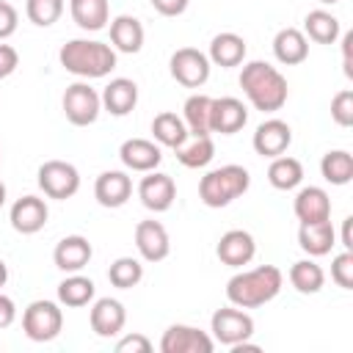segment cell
Segmentation results:
<instances>
[{"instance_id":"cell-34","label":"cell","mask_w":353,"mask_h":353,"mask_svg":"<svg viewBox=\"0 0 353 353\" xmlns=\"http://www.w3.org/2000/svg\"><path fill=\"white\" fill-rule=\"evenodd\" d=\"M152 135L160 146H168V149H176L185 138H188V127L182 121V116L171 113V110H163L152 119Z\"/></svg>"},{"instance_id":"cell-29","label":"cell","mask_w":353,"mask_h":353,"mask_svg":"<svg viewBox=\"0 0 353 353\" xmlns=\"http://www.w3.org/2000/svg\"><path fill=\"white\" fill-rule=\"evenodd\" d=\"M339 33H342L339 19L325 8H314L303 19V36L317 41V44H336Z\"/></svg>"},{"instance_id":"cell-49","label":"cell","mask_w":353,"mask_h":353,"mask_svg":"<svg viewBox=\"0 0 353 353\" xmlns=\"http://www.w3.org/2000/svg\"><path fill=\"white\" fill-rule=\"evenodd\" d=\"M317 3H323V6H334V3H339V0H317Z\"/></svg>"},{"instance_id":"cell-50","label":"cell","mask_w":353,"mask_h":353,"mask_svg":"<svg viewBox=\"0 0 353 353\" xmlns=\"http://www.w3.org/2000/svg\"><path fill=\"white\" fill-rule=\"evenodd\" d=\"M0 157H3V154H0Z\"/></svg>"},{"instance_id":"cell-44","label":"cell","mask_w":353,"mask_h":353,"mask_svg":"<svg viewBox=\"0 0 353 353\" xmlns=\"http://www.w3.org/2000/svg\"><path fill=\"white\" fill-rule=\"evenodd\" d=\"M14 320H17V306H14V301L0 292V328H8Z\"/></svg>"},{"instance_id":"cell-35","label":"cell","mask_w":353,"mask_h":353,"mask_svg":"<svg viewBox=\"0 0 353 353\" xmlns=\"http://www.w3.org/2000/svg\"><path fill=\"white\" fill-rule=\"evenodd\" d=\"M320 174L331 185H347L353 179V154L345 149H331L320 160Z\"/></svg>"},{"instance_id":"cell-30","label":"cell","mask_w":353,"mask_h":353,"mask_svg":"<svg viewBox=\"0 0 353 353\" xmlns=\"http://www.w3.org/2000/svg\"><path fill=\"white\" fill-rule=\"evenodd\" d=\"M97 295V287L88 276H80V273H69L61 284H58V303L61 306H69V309H80V306H88Z\"/></svg>"},{"instance_id":"cell-3","label":"cell","mask_w":353,"mask_h":353,"mask_svg":"<svg viewBox=\"0 0 353 353\" xmlns=\"http://www.w3.org/2000/svg\"><path fill=\"white\" fill-rule=\"evenodd\" d=\"M58 61L69 74L97 80L116 69V50L97 39H72L58 50Z\"/></svg>"},{"instance_id":"cell-7","label":"cell","mask_w":353,"mask_h":353,"mask_svg":"<svg viewBox=\"0 0 353 353\" xmlns=\"http://www.w3.org/2000/svg\"><path fill=\"white\" fill-rule=\"evenodd\" d=\"M210 331H212V339L218 345L234 347V345L251 339V334H254V317L245 309L229 303L223 309H215V314L210 320Z\"/></svg>"},{"instance_id":"cell-36","label":"cell","mask_w":353,"mask_h":353,"mask_svg":"<svg viewBox=\"0 0 353 353\" xmlns=\"http://www.w3.org/2000/svg\"><path fill=\"white\" fill-rule=\"evenodd\" d=\"M108 279H110V284L119 287V290H132V287H138L141 279H143V265H141V259H135V256H119V259L110 262Z\"/></svg>"},{"instance_id":"cell-47","label":"cell","mask_w":353,"mask_h":353,"mask_svg":"<svg viewBox=\"0 0 353 353\" xmlns=\"http://www.w3.org/2000/svg\"><path fill=\"white\" fill-rule=\"evenodd\" d=\"M6 281H8V265L0 259V290L6 287Z\"/></svg>"},{"instance_id":"cell-8","label":"cell","mask_w":353,"mask_h":353,"mask_svg":"<svg viewBox=\"0 0 353 353\" xmlns=\"http://www.w3.org/2000/svg\"><path fill=\"white\" fill-rule=\"evenodd\" d=\"M39 188L47 199L66 201L80 190V171L66 160H47L39 165Z\"/></svg>"},{"instance_id":"cell-19","label":"cell","mask_w":353,"mask_h":353,"mask_svg":"<svg viewBox=\"0 0 353 353\" xmlns=\"http://www.w3.org/2000/svg\"><path fill=\"white\" fill-rule=\"evenodd\" d=\"M94 256V248L88 243V237L83 234H66L58 240L55 251H52V262L58 270L63 273H80Z\"/></svg>"},{"instance_id":"cell-10","label":"cell","mask_w":353,"mask_h":353,"mask_svg":"<svg viewBox=\"0 0 353 353\" xmlns=\"http://www.w3.org/2000/svg\"><path fill=\"white\" fill-rule=\"evenodd\" d=\"M160 350L163 353H212L215 350V339L196 328V325H185V323H174L163 331L160 339Z\"/></svg>"},{"instance_id":"cell-38","label":"cell","mask_w":353,"mask_h":353,"mask_svg":"<svg viewBox=\"0 0 353 353\" xmlns=\"http://www.w3.org/2000/svg\"><path fill=\"white\" fill-rule=\"evenodd\" d=\"M331 279L342 290H353V251H342L331 259Z\"/></svg>"},{"instance_id":"cell-14","label":"cell","mask_w":353,"mask_h":353,"mask_svg":"<svg viewBox=\"0 0 353 353\" xmlns=\"http://www.w3.org/2000/svg\"><path fill=\"white\" fill-rule=\"evenodd\" d=\"M215 254H218V259H221L223 265H229V268H243V265H248V262L254 259V254H256V240H254V234L245 232V229H229V232L221 234V240H218V245H215Z\"/></svg>"},{"instance_id":"cell-13","label":"cell","mask_w":353,"mask_h":353,"mask_svg":"<svg viewBox=\"0 0 353 353\" xmlns=\"http://www.w3.org/2000/svg\"><path fill=\"white\" fill-rule=\"evenodd\" d=\"M50 218V210H47V201L39 199V196H22L11 204V212H8V221L14 226V232L19 234H36L44 229Z\"/></svg>"},{"instance_id":"cell-18","label":"cell","mask_w":353,"mask_h":353,"mask_svg":"<svg viewBox=\"0 0 353 353\" xmlns=\"http://www.w3.org/2000/svg\"><path fill=\"white\" fill-rule=\"evenodd\" d=\"M88 323H91V331L102 339H110V336H119L124 323H127V309L121 301L116 298H99L94 301L91 306V314H88Z\"/></svg>"},{"instance_id":"cell-31","label":"cell","mask_w":353,"mask_h":353,"mask_svg":"<svg viewBox=\"0 0 353 353\" xmlns=\"http://www.w3.org/2000/svg\"><path fill=\"white\" fill-rule=\"evenodd\" d=\"M210 108L212 97L207 94H190L182 105V121L188 127V135H212L210 130Z\"/></svg>"},{"instance_id":"cell-42","label":"cell","mask_w":353,"mask_h":353,"mask_svg":"<svg viewBox=\"0 0 353 353\" xmlns=\"http://www.w3.org/2000/svg\"><path fill=\"white\" fill-rule=\"evenodd\" d=\"M19 66V52L11 44H0V80L11 77Z\"/></svg>"},{"instance_id":"cell-33","label":"cell","mask_w":353,"mask_h":353,"mask_svg":"<svg viewBox=\"0 0 353 353\" xmlns=\"http://www.w3.org/2000/svg\"><path fill=\"white\" fill-rule=\"evenodd\" d=\"M290 284H292L301 295H314V292H320L323 284H325V270L314 262V256L298 259V262H292V268H290Z\"/></svg>"},{"instance_id":"cell-17","label":"cell","mask_w":353,"mask_h":353,"mask_svg":"<svg viewBox=\"0 0 353 353\" xmlns=\"http://www.w3.org/2000/svg\"><path fill=\"white\" fill-rule=\"evenodd\" d=\"M119 160L124 163V168L130 171H154L163 160V149L157 141H149V138H127L121 146H119Z\"/></svg>"},{"instance_id":"cell-6","label":"cell","mask_w":353,"mask_h":353,"mask_svg":"<svg viewBox=\"0 0 353 353\" xmlns=\"http://www.w3.org/2000/svg\"><path fill=\"white\" fill-rule=\"evenodd\" d=\"M61 108H63V116H66L69 124H74V127H88V124H94V121L99 119L102 99H99V94H97L88 83L77 80V83L66 85V91H63V97H61Z\"/></svg>"},{"instance_id":"cell-20","label":"cell","mask_w":353,"mask_h":353,"mask_svg":"<svg viewBox=\"0 0 353 353\" xmlns=\"http://www.w3.org/2000/svg\"><path fill=\"white\" fill-rule=\"evenodd\" d=\"M130 196H132V179L127 171H102L94 182V199L108 210L124 207Z\"/></svg>"},{"instance_id":"cell-4","label":"cell","mask_w":353,"mask_h":353,"mask_svg":"<svg viewBox=\"0 0 353 353\" xmlns=\"http://www.w3.org/2000/svg\"><path fill=\"white\" fill-rule=\"evenodd\" d=\"M251 188V174L248 168L237 165V163H229V165H221V168H212L201 176L199 182V199L212 207V210H221L226 204H232L234 199H240L245 190Z\"/></svg>"},{"instance_id":"cell-24","label":"cell","mask_w":353,"mask_h":353,"mask_svg":"<svg viewBox=\"0 0 353 353\" xmlns=\"http://www.w3.org/2000/svg\"><path fill=\"white\" fill-rule=\"evenodd\" d=\"M110 47L116 52H127L135 55L143 47V25L141 19L130 17V14H119L110 19Z\"/></svg>"},{"instance_id":"cell-21","label":"cell","mask_w":353,"mask_h":353,"mask_svg":"<svg viewBox=\"0 0 353 353\" xmlns=\"http://www.w3.org/2000/svg\"><path fill=\"white\" fill-rule=\"evenodd\" d=\"M292 212L301 223H314V221H328L331 218V196L320 185H306L295 193Z\"/></svg>"},{"instance_id":"cell-11","label":"cell","mask_w":353,"mask_h":353,"mask_svg":"<svg viewBox=\"0 0 353 353\" xmlns=\"http://www.w3.org/2000/svg\"><path fill=\"white\" fill-rule=\"evenodd\" d=\"M138 199L146 210L165 212L176 199V182L163 171H146V176L138 182Z\"/></svg>"},{"instance_id":"cell-46","label":"cell","mask_w":353,"mask_h":353,"mask_svg":"<svg viewBox=\"0 0 353 353\" xmlns=\"http://www.w3.org/2000/svg\"><path fill=\"white\" fill-rule=\"evenodd\" d=\"M350 229H353V218L347 215V218L342 221V248H345V251H353V234H350Z\"/></svg>"},{"instance_id":"cell-5","label":"cell","mask_w":353,"mask_h":353,"mask_svg":"<svg viewBox=\"0 0 353 353\" xmlns=\"http://www.w3.org/2000/svg\"><path fill=\"white\" fill-rule=\"evenodd\" d=\"M63 328V309L55 301H33L22 312V331L33 342H52Z\"/></svg>"},{"instance_id":"cell-23","label":"cell","mask_w":353,"mask_h":353,"mask_svg":"<svg viewBox=\"0 0 353 353\" xmlns=\"http://www.w3.org/2000/svg\"><path fill=\"white\" fill-rule=\"evenodd\" d=\"M245 52H248L245 39L232 33V30H223V33L212 36L207 58H210V63H215L221 69H232V66H240L245 61Z\"/></svg>"},{"instance_id":"cell-28","label":"cell","mask_w":353,"mask_h":353,"mask_svg":"<svg viewBox=\"0 0 353 353\" xmlns=\"http://www.w3.org/2000/svg\"><path fill=\"white\" fill-rule=\"evenodd\" d=\"M174 152L185 168H204L215 157V143H212V135H188Z\"/></svg>"},{"instance_id":"cell-37","label":"cell","mask_w":353,"mask_h":353,"mask_svg":"<svg viewBox=\"0 0 353 353\" xmlns=\"http://www.w3.org/2000/svg\"><path fill=\"white\" fill-rule=\"evenodd\" d=\"M25 14L36 28H50L63 14V0H25Z\"/></svg>"},{"instance_id":"cell-27","label":"cell","mask_w":353,"mask_h":353,"mask_svg":"<svg viewBox=\"0 0 353 353\" xmlns=\"http://www.w3.org/2000/svg\"><path fill=\"white\" fill-rule=\"evenodd\" d=\"M69 14L80 30H102L110 22L108 0H69Z\"/></svg>"},{"instance_id":"cell-43","label":"cell","mask_w":353,"mask_h":353,"mask_svg":"<svg viewBox=\"0 0 353 353\" xmlns=\"http://www.w3.org/2000/svg\"><path fill=\"white\" fill-rule=\"evenodd\" d=\"M188 3L190 0H152L154 11L163 14V17H179V14H185L188 11Z\"/></svg>"},{"instance_id":"cell-22","label":"cell","mask_w":353,"mask_h":353,"mask_svg":"<svg viewBox=\"0 0 353 353\" xmlns=\"http://www.w3.org/2000/svg\"><path fill=\"white\" fill-rule=\"evenodd\" d=\"M99 99H102V108H105L110 116H127V113H132L135 105H138V83L130 80V77H113V80L102 88Z\"/></svg>"},{"instance_id":"cell-15","label":"cell","mask_w":353,"mask_h":353,"mask_svg":"<svg viewBox=\"0 0 353 353\" xmlns=\"http://www.w3.org/2000/svg\"><path fill=\"white\" fill-rule=\"evenodd\" d=\"M248 121V108L237 97H218L212 99L210 108V130L221 135H234L245 127Z\"/></svg>"},{"instance_id":"cell-12","label":"cell","mask_w":353,"mask_h":353,"mask_svg":"<svg viewBox=\"0 0 353 353\" xmlns=\"http://www.w3.org/2000/svg\"><path fill=\"white\" fill-rule=\"evenodd\" d=\"M135 248L143 262H163L171 254V237L160 221H138L135 226Z\"/></svg>"},{"instance_id":"cell-48","label":"cell","mask_w":353,"mask_h":353,"mask_svg":"<svg viewBox=\"0 0 353 353\" xmlns=\"http://www.w3.org/2000/svg\"><path fill=\"white\" fill-rule=\"evenodd\" d=\"M6 196H8V190H6V185H3V179H0V207L6 204Z\"/></svg>"},{"instance_id":"cell-45","label":"cell","mask_w":353,"mask_h":353,"mask_svg":"<svg viewBox=\"0 0 353 353\" xmlns=\"http://www.w3.org/2000/svg\"><path fill=\"white\" fill-rule=\"evenodd\" d=\"M350 47H353V30H347L342 36V66H345V74L353 77V61H350Z\"/></svg>"},{"instance_id":"cell-32","label":"cell","mask_w":353,"mask_h":353,"mask_svg":"<svg viewBox=\"0 0 353 353\" xmlns=\"http://www.w3.org/2000/svg\"><path fill=\"white\" fill-rule=\"evenodd\" d=\"M268 182L276 190H295L303 182V165H301V160L298 157H290V154L273 157L270 165H268Z\"/></svg>"},{"instance_id":"cell-25","label":"cell","mask_w":353,"mask_h":353,"mask_svg":"<svg viewBox=\"0 0 353 353\" xmlns=\"http://www.w3.org/2000/svg\"><path fill=\"white\" fill-rule=\"evenodd\" d=\"M298 245L309 254V256H325L331 254V248L336 245V229L328 221H314V223H301L298 229Z\"/></svg>"},{"instance_id":"cell-26","label":"cell","mask_w":353,"mask_h":353,"mask_svg":"<svg viewBox=\"0 0 353 353\" xmlns=\"http://www.w3.org/2000/svg\"><path fill=\"white\" fill-rule=\"evenodd\" d=\"M273 55H276V61L284 63V66L303 63L306 55H309V39H306L303 30H298V28H281V30L273 36Z\"/></svg>"},{"instance_id":"cell-9","label":"cell","mask_w":353,"mask_h":353,"mask_svg":"<svg viewBox=\"0 0 353 353\" xmlns=\"http://www.w3.org/2000/svg\"><path fill=\"white\" fill-rule=\"evenodd\" d=\"M168 69H171V77L185 85V88H201L207 80H210V58L207 52L196 50V47H179L171 61H168Z\"/></svg>"},{"instance_id":"cell-41","label":"cell","mask_w":353,"mask_h":353,"mask_svg":"<svg viewBox=\"0 0 353 353\" xmlns=\"http://www.w3.org/2000/svg\"><path fill=\"white\" fill-rule=\"evenodd\" d=\"M116 350L119 353H149L152 350V342L143 334H127V336H121L116 342Z\"/></svg>"},{"instance_id":"cell-40","label":"cell","mask_w":353,"mask_h":353,"mask_svg":"<svg viewBox=\"0 0 353 353\" xmlns=\"http://www.w3.org/2000/svg\"><path fill=\"white\" fill-rule=\"evenodd\" d=\"M17 25H19L17 8L8 0H0V41L8 39V36H14L17 33Z\"/></svg>"},{"instance_id":"cell-16","label":"cell","mask_w":353,"mask_h":353,"mask_svg":"<svg viewBox=\"0 0 353 353\" xmlns=\"http://www.w3.org/2000/svg\"><path fill=\"white\" fill-rule=\"evenodd\" d=\"M251 143H254V152H256V154L273 160V157H279V154H284V152L290 149V143H292V130H290V124L281 121V119H268V121H262V124L256 127Z\"/></svg>"},{"instance_id":"cell-1","label":"cell","mask_w":353,"mask_h":353,"mask_svg":"<svg viewBox=\"0 0 353 353\" xmlns=\"http://www.w3.org/2000/svg\"><path fill=\"white\" fill-rule=\"evenodd\" d=\"M240 88L248 102L262 113H276L290 97L287 77L268 61H248L240 72Z\"/></svg>"},{"instance_id":"cell-2","label":"cell","mask_w":353,"mask_h":353,"mask_svg":"<svg viewBox=\"0 0 353 353\" xmlns=\"http://www.w3.org/2000/svg\"><path fill=\"white\" fill-rule=\"evenodd\" d=\"M284 284V273L276 265H259L251 270H240L226 281V301L240 309H256L270 303Z\"/></svg>"},{"instance_id":"cell-39","label":"cell","mask_w":353,"mask_h":353,"mask_svg":"<svg viewBox=\"0 0 353 353\" xmlns=\"http://www.w3.org/2000/svg\"><path fill=\"white\" fill-rule=\"evenodd\" d=\"M331 119L339 127H350L353 124V91L350 88H342V91L334 94V99H331Z\"/></svg>"}]
</instances>
